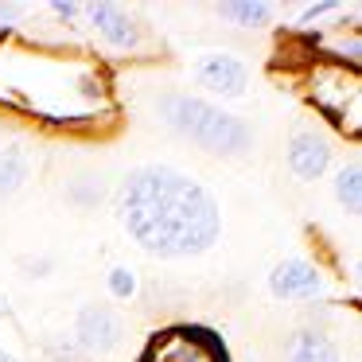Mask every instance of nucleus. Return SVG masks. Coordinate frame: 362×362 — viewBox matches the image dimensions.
I'll return each instance as SVG.
<instances>
[{
	"label": "nucleus",
	"mask_w": 362,
	"mask_h": 362,
	"mask_svg": "<svg viewBox=\"0 0 362 362\" xmlns=\"http://www.w3.org/2000/svg\"><path fill=\"white\" fill-rule=\"evenodd\" d=\"M121 335H125V323L113 312L110 304H82L74 315V339L86 354H110L117 351Z\"/></svg>",
	"instance_id": "7ed1b4c3"
},
{
	"label": "nucleus",
	"mask_w": 362,
	"mask_h": 362,
	"mask_svg": "<svg viewBox=\"0 0 362 362\" xmlns=\"http://www.w3.org/2000/svg\"><path fill=\"white\" fill-rule=\"evenodd\" d=\"M125 234L152 257H199L222 238V211L214 195L180 168H136L117 195Z\"/></svg>",
	"instance_id": "f257e3e1"
},
{
	"label": "nucleus",
	"mask_w": 362,
	"mask_h": 362,
	"mask_svg": "<svg viewBox=\"0 0 362 362\" xmlns=\"http://www.w3.org/2000/svg\"><path fill=\"white\" fill-rule=\"evenodd\" d=\"M288 168L296 180L315 183L331 168V144L320 133H296L288 144Z\"/></svg>",
	"instance_id": "0eeeda50"
},
{
	"label": "nucleus",
	"mask_w": 362,
	"mask_h": 362,
	"mask_svg": "<svg viewBox=\"0 0 362 362\" xmlns=\"http://www.w3.org/2000/svg\"><path fill=\"white\" fill-rule=\"evenodd\" d=\"M156 117L191 144L214 156H245L253 148V129L238 113L218 110L214 102L195 94H164L156 102Z\"/></svg>",
	"instance_id": "f03ea898"
},
{
	"label": "nucleus",
	"mask_w": 362,
	"mask_h": 362,
	"mask_svg": "<svg viewBox=\"0 0 362 362\" xmlns=\"http://www.w3.org/2000/svg\"><path fill=\"white\" fill-rule=\"evenodd\" d=\"M12 16H16V4H0V28H8Z\"/></svg>",
	"instance_id": "4468645a"
},
{
	"label": "nucleus",
	"mask_w": 362,
	"mask_h": 362,
	"mask_svg": "<svg viewBox=\"0 0 362 362\" xmlns=\"http://www.w3.org/2000/svg\"><path fill=\"white\" fill-rule=\"evenodd\" d=\"M105 288H110L113 300H133L136 296V273L129 265H113L105 273Z\"/></svg>",
	"instance_id": "f8f14e48"
},
{
	"label": "nucleus",
	"mask_w": 362,
	"mask_h": 362,
	"mask_svg": "<svg viewBox=\"0 0 362 362\" xmlns=\"http://www.w3.org/2000/svg\"><path fill=\"white\" fill-rule=\"evenodd\" d=\"M327 8H335V4H312V8H304L300 20H312V16H320V12H327Z\"/></svg>",
	"instance_id": "2eb2a0df"
},
{
	"label": "nucleus",
	"mask_w": 362,
	"mask_h": 362,
	"mask_svg": "<svg viewBox=\"0 0 362 362\" xmlns=\"http://www.w3.org/2000/svg\"><path fill=\"white\" fill-rule=\"evenodd\" d=\"M222 20H230V24L238 28H265L269 20H273V8L269 4H261V0H226V4H218Z\"/></svg>",
	"instance_id": "1a4fd4ad"
},
{
	"label": "nucleus",
	"mask_w": 362,
	"mask_h": 362,
	"mask_svg": "<svg viewBox=\"0 0 362 362\" xmlns=\"http://www.w3.org/2000/svg\"><path fill=\"white\" fill-rule=\"evenodd\" d=\"M195 82L218 98H242L250 90V66L234 55L206 51V55L195 59Z\"/></svg>",
	"instance_id": "20e7f679"
},
{
	"label": "nucleus",
	"mask_w": 362,
	"mask_h": 362,
	"mask_svg": "<svg viewBox=\"0 0 362 362\" xmlns=\"http://www.w3.org/2000/svg\"><path fill=\"white\" fill-rule=\"evenodd\" d=\"M284 362H343V358H339V346L331 343V335H323L315 327H304L288 339Z\"/></svg>",
	"instance_id": "6e6552de"
},
{
	"label": "nucleus",
	"mask_w": 362,
	"mask_h": 362,
	"mask_svg": "<svg viewBox=\"0 0 362 362\" xmlns=\"http://www.w3.org/2000/svg\"><path fill=\"white\" fill-rule=\"evenodd\" d=\"M269 292L276 300H312L323 292V281H320V269L304 257H288L281 265L269 269Z\"/></svg>",
	"instance_id": "39448f33"
},
{
	"label": "nucleus",
	"mask_w": 362,
	"mask_h": 362,
	"mask_svg": "<svg viewBox=\"0 0 362 362\" xmlns=\"http://www.w3.org/2000/svg\"><path fill=\"white\" fill-rule=\"evenodd\" d=\"M51 12H55V16H63V20H71L74 12H78V4H71V0H55V4H51Z\"/></svg>",
	"instance_id": "ddd939ff"
},
{
	"label": "nucleus",
	"mask_w": 362,
	"mask_h": 362,
	"mask_svg": "<svg viewBox=\"0 0 362 362\" xmlns=\"http://www.w3.org/2000/svg\"><path fill=\"white\" fill-rule=\"evenodd\" d=\"M28 175H32V164H28L24 148H4L0 152V199L24 187Z\"/></svg>",
	"instance_id": "9d476101"
},
{
	"label": "nucleus",
	"mask_w": 362,
	"mask_h": 362,
	"mask_svg": "<svg viewBox=\"0 0 362 362\" xmlns=\"http://www.w3.org/2000/svg\"><path fill=\"white\" fill-rule=\"evenodd\" d=\"M86 16H90V24L102 32V40L110 43V47L129 51V47L141 43V28H136V20L129 16L121 4H105V0H98V4H86Z\"/></svg>",
	"instance_id": "423d86ee"
},
{
	"label": "nucleus",
	"mask_w": 362,
	"mask_h": 362,
	"mask_svg": "<svg viewBox=\"0 0 362 362\" xmlns=\"http://www.w3.org/2000/svg\"><path fill=\"white\" fill-rule=\"evenodd\" d=\"M0 362H20L16 354H8V351H0Z\"/></svg>",
	"instance_id": "dca6fc26"
},
{
	"label": "nucleus",
	"mask_w": 362,
	"mask_h": 362,
	"mask_svg": "<svg viewBox=\"0 0 362 362\" xmlns=\"http://www.w3.org/2000/svg\"><path fill=\"white\" fill-rule=\"evenodd\" d=\"M4 315H8V304H4V300H0V320H4Z\"/></svg>",
	"instance_id": "f3484780"
},
{
	"label": "nucleus",
	"mask_w": 362,
	"mask_h": 362,
	"mask_svg": "<svg viewBox=\"0 0 362 362\" xmlns=\"http://www.w3.org/2000/svg\"><path fill=\"white\" fill-rule=\"evenodd\" d=\"M335 199H339V206H343V211L358 214V206H362V168H358V160H351L346 168H339V175H335Z\"/></svg>",
	"instance_id": "9b49d317"
}]
</instances>
